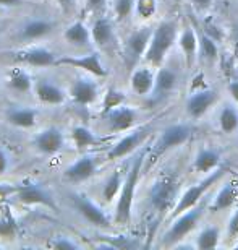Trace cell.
I'll use <instances>...</instances> for the list:
<instances>
[{
	"mask_svg": "<svg viewBox=\"0 0 238 250\" xmlns=\"http://www.w3.org/2000/svg\"><path fill=\"white\" fill-rule=\"evenodd\" d=\"M13 198L18 203L23 205H31V207H34V205H42V207L55 209V202H54L52 195L37 182L28 181L24 184H19L18 192Z\"/></svg>",
	"mask_w": 238,
	"mask_h": 250,
	"instance_id": "52a82bcc",
	"label": "cell"
},
{
	"mask_svg": "<svg viewBox=\"0 0 238 250\" xmlns=\"http://www.w3.org/2000/svg\"><path fill=\"white\" fill-rule=\"evenodd\" d=\"M33 145L39 153L52 156V154L62 151V149L65 148V137H63V132L60 128L47 127V128L39 130V132L34 135Z\"/></svg>",
	"mask_w": 238,
	"mask_h": 250,
	"instance_id": "ba28073f",
	"label": "cell"
},
{
	"mask_svg": "<svg viewBox=\"0 0 238 250\" xmlns=\"http://www.w3.org/2000/svg\"><path fill=\"white\" fill-rule=\"evenodd\" d=\"M224 172H225V167L214 169V172H211V176H207L204 181H201V182L195 184V186H191L185 193L182 195L180 198H178L177 205L172 209V216L175 218V216H178V214H182V213L188 211V209L195 208L196 205L201 202L202 195H204L207 190H209L217 181H219L220 176Z\"/></svg>",
	"mask_w": 238,
	"mask_h": 250,
	"instance_id": "3957f363",
	"label": "cell"
},
{
	"mask_svg": "<svg viewBox=\"0 0 238 250\" xmlns=\"http://www.w3.org/2000/svg\"><path fill=\"white\" fill-rule=\"evenodd\" d=\"M106 3V0H86V12H96Z\"/></svg>",
	"mask_w": 238,
	"mask_h": 250,
	"instance_id": "b9f144b4",
	"label": "cell"
},
{
	"mask_svg": "<svg viewBox=\"0 0 238 250\" xmlns=\"http://www.w3.org/2000/svg\"><path fill=\"white\" fill-rule=\"evenodd\" d=\"M26 3L24 0H0V7H19Z\"/></svg>",
	"mask_w": 238,
	"mask_h": 250,
	"instance_id": "7bdbcfd3",
	"label": "cell"
},
{
	"mask_svg": "<svg viewBox=\"0 0 238 250\" xmlns=\"http://www.w3.org/2000/svg\"><path fill=\"white\" fill-rule=\"evenodd\" d=\"M216 101H217V93L214 89L196 91L190 99H188L186 111L193 119H198V117H201L202 114H206L207 109H209Z\"/></svg>",
	"mask_w": 238,
	"mask_h": 250,
	"instance_id": "d6986e66",
	"label": "cell"
},
{
	"mask_svg": "<svg viewBox=\"0 0 238 250\" xmlns=\"http://www.w3.org/2000/svg\"><path fill=\"white\" fill-rule=\"evenodd\" d=\"M152 28H140L136 31H133L128 36L125 42V57L130 65L136 63L140 59L145 56L147 47H149L151 38H152Z\"/></svg>",
	"mask_w": 238,
	"mask_h": 250,
	"instance_id": "7c38bea8",
	"label": "cell"
},
{
	"mask_svg": "<svg viewBox=\"0 0 238 250\" xmlns=\"http://www.w3.org/2000/svg\"><path fill=\"white\" fill-rule=\"evenodd\" d=\"M13 61L28 67L34 68H46V67H54L58 62L57 54H54L51 49L42 47V46H31L26 49H19V51L12 54Z\"/></svg>",
	"mask_w": 238,
	"mask_h": 250,
	"instance_id": "277c9868",
	"label": "cell"
},
{
	"mask_svg": "<svg viewBox=\"0 0 238 250\" xmlns=\"http://www.w3.org/2000/svg\"><path fill=\"white\" fill-rule=\"evenodd\" d=\"M135 8V2L133 0H115L113 5V12L118 20H125L127 17H130V13Z\"/></svg>",
	"mask_w": 238,
	"mask_h": 250,
	"instance_id": "74e56055",
	"label": "cell"
},
{
	"mask_svg": "<svg viewBox=\"0 0 238 250\" xmlns=\"http://www.w3.org/2000/svg\"><path fill=\"white\" fill-rule=\"evenodd\" d=\"M177 86V75L175 72L168 68H161L156 73V82H154V89H152V96L154 99H161L167 96L168 93H172Z\"/></svg>",
	"mask_w": 238,
	"mask_h": 250,
	"instance_id": "cb8c5ba5",
	"label": "cell"
},
{
	"mask_svg": "<svg viewBox=\"0 0 238 250\" xmlns=\"http://www.w3.org/2000/svg\"><path fill=\"white\" fill-rule=\"evenodd\" d=\"M92 42L97 46H107L113 38V26L109 18H97L91 26Z\"/></svg>",
	"mask_w": 238,
	"mask_h": 250,
	"instance_id": "d4e9b609",
	"label": "cell"
},
{
	"mask_svg": "<svg viewBox=\"0 0 238 250\" xmlns=\"http://www.w3.org/2000/svg\"><path fill=\"white\" fill-rule=\"evenodd\" d=\"M99 163H101V159H99V156H96V154H83V156H79L75 163H72L70 166L65 169L63 177H65L68 182H73V184L88 181L89 177H92L94 174H96Z\"/></svg>",
	"mask_w": 238,
	"mask_h": 250,
	"instance_id": "30bf717a",
	"label": "cell"
},
{
	"mask_svg": "<svg viewBox=\"0 0 238 250\" xmlns=\"http://www.w3.org/2000/svg\"><path fill=\"white\" fill-rule=\"evenodd\" d=\"M149 132L151 130L147 127H143V128H136V130H133L131 133L125 135V137L118 140V142L109 149L107 159L113 161V159H122V158L128 156V154L135 151V149L145 142L147 138V135H149Z\"/></svg>",
	"mask_w": 238,
	"mask_h": 250,
	"instance_id": "4fadbf2b",
	"label": "cell"
},
{
	"mask_svg": "<svg viewBox=\"0 0 238 250\" xmlns=\"http://www.w3.org/2000/svg\"><path fill=\"white\" fill-rule=\"evenodd\" d=\"M180 47L183 54H185L188 65H190L195 61L196 52H198V38H196V31L193 26H186L183 29V33L180 34Z\"/></svg>",
	"mask_w": 238,
	"mask_h": 250,
	"instance_id": "4316f807",
	"label": "cell"
},
{
	"mask_svg": "<svg viewBox=\"0 0 238 250\" xmlns=\"http://www.w3.org/2000/svg\"><path fill=\"white\" fill-rule=\"evenodd\" d=\"M200 47H201L202 56L206 59H209V61H216V59L219 57V47H217L216 41L202 31L200 33Z\"/></svg>",
	"mask_w": 238,
	"mask_h": 250,
	"instance_id": "836d02e7",
	"label": "cell"
},
{
	"mask_svg": "<svg viewBox=\"0 0 238 250\" xmlns=\"http://www.w3.org/2000/svg\"><path fill=\"white\" fill-rule=\"evenodd\" d=\"M229 91H230V96L234 98V101L238 104V82H232L229 84Z\"/></svg>",
	"mask_w": 238,
	"mask_h": 250,
	"instance_id": "ee69618b",
	"label": "cell"
},
{
	"mask_svg": "<svg viewBox=\"0 0 238 250\" xmlns=\"http://www.w3.org/2000/svg\"><path fill=\"white\" fill-rule=\"evenodd\" d=\"M123 103H125V94L110 88L106 93V96H104V112L112 111V109L122 106Z\"/></svg>",
	"mask_w": 238,
	"mask_h": 250,
	"instance_id": "d590c367",
	"label": "cell"
},
{
	"mask_svg": "<svg viewBox=\"0 0 238 250\" xmlns=\"http://www.w3.org/2000/svg\"><path fill=\"white\" fill-rule=\"evenodd\" d=\"M18 224L8 205H3V211L0 213V237L12 239L17 236Z\"/></svg>",
	"mask_w": 238,
	"mask_h": 250,
	"instance_id": "f546056e",
	"label": "cell"
},
{
	"mask_svg": "<svg viewBox=\"0 0 238 250\" xmlns=\"http://www.w3.org/2000/svg\"><path fill=\"white\" fill-rule=\"evenodd\" d=\"M190 137H191L190 125H185V124L170 125V127H167L164 130L161 138H159V142L154 148V156L162 154L164 151H167V149H170V148L180 146V145L185 143Z\"/></svg>",
	"mask_w": 238,
	"mask_h": 250,
	"instance_id": "5bb4252c",
	"label": "cell"
},
{
	"mask_svg": "<svg viewBox=\"0 0 238 250\" xmlns=\"http://www.w3.org/2000/svg\"><path fill=\"white\" fill-rule=\"evenodd\" d=\"M107 116V124L110 130L113 132H123V130H128L133 127V124L136 121V111L128 106H118L112 111L106 112Z\"/></svg>",
	"mask_w": 238,
	"mask_h": 250,
	"instance_id": "ac0fdd59",
	"label": "cell"
},
{
	"mask_svg": "<svg viewBox=\"0 0 238 250\" xmlns=\"http://www.w3.org/2000/svg\"><path fill=\"white\" fill-rule=\"evenodd\" d=\"M235 34H237V39H238V28H237V31H235Z\"/></svg>",
	"mask_w": 238,
	"mask_h": 250,
	"instance_id": "7dc6e473",
	"label": "cell"
},
{
	"mask_svg": "<svg viewBox=\"0 0 238 250\" xmlns=\"http://www.w3.org/2000/svg\"><path fill=\"white\" fill-rule=\"evenodd\" d=\"M63 39L76 47H84L89 46L92 42L91 38V29H88V26L83 21H73L72 24H68L63 31Z\"/></svg>",
	"mask_w": 238,
	"mask_h": 250,
	"instance_id": "44dd1931",
	"label": "cell"
},
{
	"mask_svg": "<svg viewBox=\"0 0 238 250\" xmlns=\"http://www.w3.org/2000/svg\"><path fill=\"white\" fill-rule=\"evenodd\" d=\"M191 3H195L198 8H207L212 3V0H191Z\"/></svg>",
	"mask_w": 238,
	"mask_h": 250,
	"instance_id": "f6af8a7d",
	"label": "cell"
},
{
	"mask_svg": "<svg viewBox=\"0 0 238 250\" xmlns=\"http://www.w3.org/2000/svg\"><path fill=\"white\" fill-rule=\"evenodd\" d=\"M54 28H55V24H54V21H51V20L33 18V20H28V21L19 28L18 38L21 39V41H39V39L52 34Z\"/></svg>",
	"mask_w": 238,
	"mask_h": 250,
	"instance_id": "e0dca14e",
	"label": "cell"
},
{
	"mask_svg": "<svg viewBox=\"0 0 238 250\" xmlns=\"http://www.w3.org/2000/svg\"><path fill=\"white\" fill-rule=\"evenodd\" d=\"M201 214H202V205H198V208L195 207L175 216L177 218L175 223L172 224V228L168 229V232L165 234V239H164L167 246H172V244L182 241L183 237L188 236V234L195 229L196 223L200 221Z\"/></svg>",
	"mask_w": 238,
	"mask_h": 250,
	"instance_id": "8992f818",
	"label": "cell"
},
{
	"mask_svg": "<svg viewBox=\"0 0 238 250\" xmlns=\"http://www.w3.org/2000/svg\"><path fill=\"white\" fill-rule=\"evenodd\" d=\"M229 234L230 236H237L238 234V211L234 213V216L230 218L229 223Z\"/></svg>",
	"mask_w": 238,
	"mask_h": 250,
	"instance_id": "60d3db41",
	"label": "cell"
},
{
	"mask_svg": "<svg viewBox=\"0 0 238 250\" xmlns=\"http://www.w3.org/2000/svg\"><path fill=\"white\" fill-rule=\"evenodd\" d=\"M49 247L57 249V250H75V249H79L81 246H79L72 236L60 234V236H55L51 242H49Z\"/></svg>",
	"mask_w": 238,
	"mask_h": 250,
	"instance_id": "e575fe53",
	"label": "cell"
},
{
	"mask_svg": "<svg viewBox=\"0 0 238 250\" xmlns=\"http://www.w3.org/2000/svg\"><path fill=\"white\" fill-rule=\"evenodd\" d=\"M8 124L18 128H31L36 125L37 121V111L29 106H13L10 107L5 114Z\"/></svg>",
	"mask_w": 238,
	"mask_h": 250,
	"instance_id": "ffe728a7",
	"label": "cell"
},
{
	"mask_svg": "<svg viewBox=\"0 0 238 250\" xmlns=\"http://www.w3.org/2000/svg\"><path fill=\"white\" fill-rule=\"evenodd\" d=\"M70 98L73 103L78 106H91L99 96V88L97 83L92 78L88 77H79L70 88Z\"/></svg>",
	"mask_w": 238,
	"mask_h": 250,
	"instance_id": "9a60e30c",
	"label": "cell"
},
{
	"mask_svg": "<svg viewBox=\"0 0 238 250\" xmlns=\"http://www.w3.org/2000/svg\"><path fill=\"white\" fill-rule=\"evenodd\" d=\"M237 198V188L234 184H225L224 187L220 188V192L217 193V197L214 198V203H212V209L214 211H222V209H229L232 205L235 203Z\"/></svg>",
	"mask_w": 238,
	"mask_h": 250,
	"instance_id": "f1b7e54d",
	"label": "cell"
},
{
	"mask_svg": "<svg viewBox=\"0 0 238 250\" xmlns=\"http://www.w3.org/2000/svg\"><path fill=\"white\" fill-rule=\"evenodd\" d=\"M19 186L17 184H0V205H5L8 198H13Z\"/></svg>",
	"mask_w": 238,
	"mask_h": 250,
	"instance_id": "f35d334b",
	"label": "cell"
},
{
	"mask_svg": "<svg viewBox=\"0 0 238 250\" xmlns=\"http://www.w3.org/2000/svg\"><path fill=\"white\" fill-rule=\"evenodd\" d=\"M72 140L78 149H86L101 143V138L91 128L84 127V125H76V127L72 128Z\"/></svg>",
	"mask_w": 238,
	"mask_h": 250,
	"instance_id": "484cf974",
	"label": "cell"
},
{
	"mask_svg": "<svg viewBox=\"0 0 238 250\" xmlns=\"http://www.w3.org/2000/svg\"><path fill=\"white\" fill-rule=\"evenodd\" d=\"M143 163H145V153L138 154L135 161L131 163L130 169H128L125 181L120 193H118L117 207H115V223L117 224H128L131 219V209H133V202H135V192L138 181H140V174L143 169Z\"/></svg>",
	"mask_w": 238,
	"mask_h": 250,
	"instance_id": "6da1fadb",
	"label": "cell"
},
{
	"mask_svg": "<svg viewBox=\"0 0 238 250\" xmlns=\"http://www.w3.org/2000/svg\"><path fill=\"white\" fill-rule=\"evenodd\" d=\"M70 200H72V203L76 211L81 214L88 223H91L92 226H97V228L110 226V219H109L107 214L104 213V209L99 207L97 203H94L89 197H86V195L72 193Z\"/></svg>",
	"mask_w": 238,
	"mask_h": 250,
	"instance_id": "5b68a950",
	"label": "cell"
},
{
	"mask_svg": "<svg viewBox=\"0 0 238 250\" xmlns=\"http://www.w3.org/2000/svg\"><path fill=\"white\" fill-rule=\"evenodd\" d=\"M10 167V156L3 148H0V176L5 174Z\"/></svg>",
	"mask_w": 238,
	"mask_h": 250,
	"instance_id": "ab89813d",
	"label": "cell"
},
{
	"mask_svg": "<svg viewBox=\"0 0 238 250\" xmlns=\"http://www.w3.org/2000/svg\"><path fill=\"white\" fill-rule=\"evenodd\" d=\"M57 2V5L60 8H63V10H68L72 7V3H73V0H55Z\"/></svg>",
	"mask_w": 238,
	"mask_h": 250,
	"instance_id": "bcb514c9",
	"label": "cell"
},
{
	"mask_svg": "<svg viewBox=\"0 0 238 250\" xmlns=\"http://www.w3.org/2000/svg\"><path fill=\"white\" fill-rule=\"evenodd\" d=\"M33 91L39 101L47 106H58L67 101V93L51 80H36Z\"/></svg>",
	"mask_w": 238,
	"mask_h": 250,
	"instance_id": "2e32d148",
	"label": "cell"
},
{
	"mask_svg": "<svg viewBox=\"0 0 238 250\" xmlns=\"http://www.w3.org/2000/svg\"><path fill=\"white\" fill-rule=\"evenodd\" d=\"M7 84L8 88L15 93H29L34 88V82L26 70H23L21 67L12 68L7 73Z\"/></svg>",
	"mask_w": 238,
	"mask_h": 250,
	"instance_id": "603a6c76",
	"label": "cell"
},
{
	"mask_svg": "<svg viewBox=\"0 0 238 250\" xmlns=\"http://www.w3.org/2000/svg\"><path fill=\"white\" fill-rule=\"evenodd\" d=\"M154 82H156V77L152 75L149 68L145 67V68H136L135 72H133L130 84H131V89L136 94L146 96V94L152 93V89H154Z\"/></svg>",
	"mask_w": 238,
	"mask_h": 250,
	"instance_id": "7402d4cb",
	"label": "cell"
},
{
	"mask_svg": "<svg viewBox=\"0 0 238 250\" xmlns=\"http://www.w3.org/2000/svg\"><path fill=\"white\" fill-rule=\"evenodd\" d=\"M219 237H220L219 229L214 228V226H209V228L202 229V231L200 232L198 241H196V246H198V249H201V250L216 249L217 244H219Z\"/></svg>",
	"mask_w": 238,
	"mask_h": 250,
	"instance_id": "d6a6232c",
	"label": "cell"
},
{
	"mask_svg": "<svg viewBox=\"0 0 238 250\" xmlns=\"http://www.w3.org/2000/svg\"><path fill=\"white\" fill-rule=\"evenodd\" d=\"M175 39H177V23L162 21L154 31H152L149 47H147V51L145 54L146 61L151 62L152 65L162 63V61L167 56V52L172 49Z\"/></svg>",
	"mask_w": 238,
	"mask_h": 250,
	"instance_id": "7a4b0ae2",
	"label": "cell"
},
{
	"mask_svg": "<svg viewBox=\"0 0 238 250\" xmlns=\"http://www.w3.org/2000/svg\"><path fill=\"white\" fill-rule=\"evenodd\" d=\"M57 65H67V67L72 68H79L83 72H86L92 77H106L107 70L104 67V63L99 57L97 52H89L84 54V56H67V57H60L58 59Z\"/></svg>",
	"mask_w": 238,
	"mask_h": 250,
	"instance_id": "8fae6325",
	"label": "cell"
},
{
	"mask_svg": "<svg viewBox=\"0 0 238 250\" xmlns=\"http://www.w3.org/2000/svg\"><path fill=\"white\" fill-rule=\"evenodd\" d=\"M219 163H220L219 153L214 151V149H202L196 156L195 163H193V167L198 172H209L214 171L219 166Z\"/></svg>",
	"mask_w": 238,
	"mask_h": 250,
	"instance_id": "83f0119b",
	"label": "cell"
},
{
	"mask_svg": "<svg viewBox=\"0 0 238 250\" xmlns=\"http://www.w3.org/2000/svg\"><path fill=\"white\" fill-rule=\"evenodd\" d=\"M177 193V182L172 176H164L151 188V205L157 211L165 213Z\"/></svg>",
	"mask_w": 238,
	"mask_h": 250,
	"instance_id": "9c48e42d",
	"label": "cell"
},
{
	"mask_svg": "<svg viewBox=\"0 0 238 250\" xmlns=\"http://www.w3.org/2000/svg\"><path fill=\"white\" fill-rule=\"evenodd\" d=\"M123 181H125V179L122 177V174L118 169L113 171L112 176L106 181L104 188H102V198L106 200L107 203H110L112 200H115L118 197V193H120L122 186H123Z\"/></svg>",
	"mask_w": 238,
	"mask_h": 250,
	"instance_id": "4dcf8cb0",
	"label": "cell"
},
{
	"mask_svg": "<svg viewBox=\"0 0 238 250\" xmlns=\"http://www.w3.org/2000/svg\"><path fill=\"white\" fill-rule=\"evenodd\" d=\"M219 127L224 133H234L238 130V111L232 106H225L219 114Z\"/></svg>",
	"mask_w": 238,
	"mask_h": 250,
	"instance_id": "1f68e13d",
	"label": "cell"
},
{
	"mask_svg": "<svg viewBox=\"0 0 238 250\" xmlns=\"http://www.w3.org/2000/svg\"><path fill=\"white\" fill-rule=\"evenodd\" d=\"M135 12L141 18H151L157 12V2L156 0H136L135 2Z\"/></svg>",
	"mask_w": 238,
	"mask_h": 250,
	"instance_id": "8d00e7d4",
	"label": "cell"
}]
</instances>
